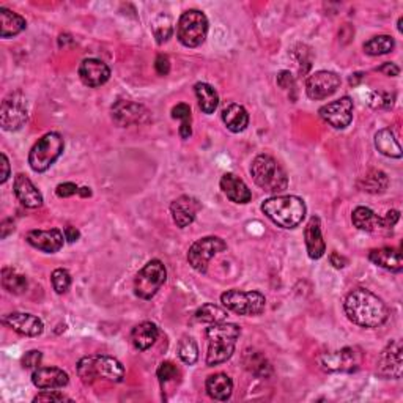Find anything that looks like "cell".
<instances>
[{
    "label": "cell",
    "instance_id": "obj_42",
    "mask_svg": "<svg viewBox=\"0 0 403 403\" xmlns=\"http://www.w3.org/2000/svg\"><path fill=\"white\" fill-rule=\"evenodd\" d=\"M51 282L55 293L63 295L68 292L69 287H72V274H69L67 270H63V268H59V270H55L52 273Z\"/></svg>",
    "mask_w": 403,
    "mask_h": 403
},
{
    "label": "cell",
    "instance_id": "obj_27",
    "mask_svg": "<svg viewBox=\"0 0 403 403\" xmlns=\"http://www.w3.org/2000/svg\"><path fill=\"white\" fill-rule=\"evenodd\" d=\"M205 389H207V394L213 400L227 402L233 392V381L229 375L215 373L207 378Z\"/></svg>",
    "mask_w": 403,
    "mask_h": 403
},
{
    "label": "cell",
    "instance_id": "obj_29",
    "mask_svg": "<svg viewBox=\"0 0 403 403\" xmlns=\"http://www.w3.org/2000/svg\"><path fill=\"white\" fill-rule=\"evenodd\" d=\"M243 365L247 372L256 375L257 378H270L273 375V367L270 364V361L266 359L263 353L256 350L244 351Z\"/></svg>",
    "mask_w": 403,
    "mask_h": 403
},
{
    "label": "cell",
    "instance_id": "obj_6",
    "mask_svg": "<svg viewBox=\"0 0 403 403\" xmlns=\"http://www.w3.org/2000/svg\"><path fill=\"white\" fill-rule=\"evenodd\" d=\"M63 150H65V140L59 132H47L38 142L32 147L29 153V164L33 172H46L49 167L55 164Z\"/></svg>",
    "mask_w": 403,
    "mask_h": 403
},
{
    "label": "cell",
    "instance_id": "obj_52",
    "mask_svg": "<svg viewBox=\"0 0 403 403\" xmlns=\"http://www.w3.org/2000/svg\"><path fill=\"white\" fill-rule=\"evenodd\" d=\"M63 235H65V239L68 243H74V242H77V239H79L81 233L76 227H73V225H67V227L63 229Z\"/></svg>",
    "mask_w": 403,
    "mask_h": 403
},
{
    "label": "cell",
    "instance_id": "obj_13",
    "mask_svg": "<svg viewBox=\"0 0 403 403\" xmlns=\"http://www.w3.org/2000/svg\"><path fill=\"white\" fill-rule=\"evenodd\" d=\"M353 110H355V104L351 98L342 96L341 100L324 104L318 114L334 130H345L353 122Z\"/></svg>",
    "mask_w": 403,
    "mask_h": 403
},
{
    "label": "cell",
    "instance_id": "obj_43",
    "mask_svg": "<svg viewBox=\"0 0 403 403\" xmlns=\"http://www.w3.org/2000/svg\"><path fill=\"white\" fill-rule=\"evenodd\" d=\"M157 375H158L159 383L164 386L166 383H169V381H172L178 377V369H176V365L174 363H169V361H166V363H162L158 367Z\"/></svg>",
    "mask_w": 403,
    "mask_h": 403
},
{
    "label": "cell",
    "instance_id": "obj_4",
    "mask_svg": "<svg viewBox=\"0 0 403 403\" xmlns=\"http://www.w3.org/2000/svg\"><path fill=\"white\" fill-rule=\"evenodd\" d=\"M77 375L84 385H93L98 380L120 383L125 378V367L118 359L110 356H86L77 363Z\"/></svg>",
    "mask_w": 403,
    "mask_h": 403
},
{
    "label": "cell",
    "instance_id": "obj_28",
    "mask_svg": "<svg viewBox=\"0 0 403 403\" xmlns=\"http://www.w3.org/2000/svg\"><path fill=\"white\" fill-rule=\"evenodd\" d=\"M159 329L154 323L152 322H144L134 327L131 331V342L136 346V350L145 351L154 345V342L158 341Z\"/></svg>",
    "mask_w": 403,
    "mask_h": 403
},
{
    "label": "cell",
    "instance_id": "obj_32",
    "mask_svg": "<svg viewBox=\"0 0 403 403\" xmlns=\"http://www.w3.org/2000/svg\"><path fill=\"white\" fill-rule=\"evenodd\" d=\"M375 148L387 158H394V159L402 158V148L399 140L395 139L394 132L389 128L380 130L377 134H375Z\"/></svg>",
    "mask_w": 403,
    "mask_h": 403
},
{
    "label": "cell",
    "instance_id": "obj_48",
    "mask_svg": "<svg viewBox=\"0 0 403 403\" xmlns=\"http://www.w3.org/2000/svg\"><path fill=\"white\" fill-rule=\"evenodd\" d=\"M154 69L159 76H167L171 73V60H169L167 55L159 54L157 60H154Z\"/></svg>",
    "mask_w": 403,
    "mask_h": 403
},
{
    "label": "cell",
    "instance_id": "obj_11",
    "mask_svg": "<svg viewBox=\"0 0 403 403\" xmlns=\"http://www.w3.org/2000/svg\"><path fill=\"white\" fill-rule=\"evenodd\" d=\"M361 363H363V353L356 346H345L339 351L323 353L318 356V364L324 372L329 373H353L359 369Z\"/></svg>",
    "mask_w": 403,
    "mask_h": 403
},
{
    "label": "cell",
    "instance_id": "obj_55",
    "mask_svg": "<svg viewBox=\"0 0 403 403\" xmlns=\"http://www.w3.org/2000/svg\"><path fill=\"white\" fill-rule=\"evenodd\" d=\"M13 230H15V224H13L11 219H5V221H2V225H0V238L5 239Z\"/></svg>",
    "mask_w": 403,
    "mask_h": 403
},
{
    "label": "cell",
    "instance_id": "obj_5",
    "mask_svg": "<svg viewBox=\"0 0 403 403\" xmlns=\"http://www.w3.org/2000/svg\"><path fill=\"white\" fill-rule=\"evenodd\" d=\"M251 175L256 185L265 193L279 194L288 188L287 172L270 154H259L252 161Z\"/></svg>",
    "mask_w": 403,
    "mask_h": 403
},
{
    "label": "cell",
    "instance_id": "obj_14",
    "mask_svg": "<svg viewBox=\"0 0 403 403\" xmlns=\"http://www.w3.org/2000/svg\"><path fill=\"white\" fill-rule=\"evenodd\" d=\"M341 76L332 72H327V69H322V72H317L307 77L306 93L310 100H327L328 96L336 93L337 89L341 87Z\"/></svg>",
    "mask_w": 403,
    "mask_h": 403
},
{
    "label": "cell",
    "instance_id": "obj_33",
    "mask_svg": "<svg viewBox=\"0 0 403 403\" xmlns=\"http://www.w3.org/2000/svg\"><path fill=\"white\" fill-rule=\"evenodd\" d=\"M194 91L197 100H199V108L202 109L203 114L211 115L215 114V110L219 106V95L217 91L210 86V84L199 82L194 86Z\"/></svg>",
    "mask_w": 403,
    "mask_h": 403
},
{
    "label": "cell",
    "instance_id": "obj_8",
    "mask_svg": "<svg viewBox=\"0 0 403 403\" xmlns=\"http://www.w3.org/2000/svg\"><path fill=\"white\" fill-rule=\"evenodd\" d=\"M167 280V270L161 260L153 259L140 270L134 279V293L140 300H152L154 298L161 287Z\"/></svg>",
    "mask_w": 403,
    "mask_h": 403
},
{
    "label": "cell",
    "instance_id": "obj_16",
    "mask_svg": "<svg viewBox=\"0 0 403 403\" xmlns=\"http://www.w3.org/2000/svg\"><path fill=\"white\" fill-rule=\"evenodd\" d=\"M403 372L402 342L391 341L386 348L380 353L377 363V375L386 380H399Z\"/></svg>",
    "mask_w": 403,
    "mask_h": 403
},
{
    "label": "cell",
    "instance_id": "obj_54",
    "mask_svg": "<svg viewBox=\"0 0 403 403\" xmlns=\"http://www.w3.org/2000/svg\"><path fill=\"white\" fill-rule=\"evenodd\" d=\"M329 261H331V265L337 268V270H341V268L346 266V263H348V260H346L345 257H342L341 254H337V252H332L331 256H329Z\"/></svg>",
    "mask_w": 403,
    "mask_h": 403
},
{
    "label": "cell",
    "instance_id": "obj_36",
    "mask_svg": "<svg viewBox=\"0 0 403 403\" xmlns=\"http://www.w3.org/2000/svg\"><path fill=\"white\" fill-rule=\"evenodd\" d=\"M229 310H225L222 307L216 306V304H203L202 307L197 309L195 312V320L205 323V324H215V323H222L227 320Z\"/></svg>",
    "mask_w": 403,
    "mask_h": 403
},
{
    "label": "cell",
    "instance_id": "obj_56",
    "mask_svg": "<svg viewBox=\"0 0 403 403\" xmlns=\"http://www.w3.org/2000/svg\"><path fill=\"white\" fill-rule=\"evenodd\" d=\"M67 43H69V45L74 43L73 38H72V35L62 33L60 37H59V46H60V47H67Z\"/></svg>",
    "mask_w": 403,
    "mask_h": 403
},
{
    "label": "cell",
    "instance_id": "obj_45",
    "mask_svg": "<svg viewBox=\"0 0 403 403\" xmlns=\"http://www.w3.org/2000/svg\"><path fill=\"white\" fill-rule=\"evenodd\" d=\"M394 104V95L389 93H373V100L370 101L372 108L378 109H391Z\"/></svg>",
    "mask_w": 403,
    "mask_h": 403
},
{
    "label": "cell",
    "instance_id": "obj_39",
    "mask_svg": "<svg viewBox=\"0 0 403 403\" xmlns=\"http://www.w3.org/2000/svg\"><path fill=\"white\" fill-rule=\"evenodd\" d=\"M176 353H178V358L185 363L186 365H194L199 359V346L193 337L185 336L181 337V341L176 346Z\"/></svg>",
    "mask_w": 403,
    "mask_h": 403
},
{
    "label": "cell",
    "instance_id": "obj_30",
    "mask_svg": "<svg viewBox=\"0 0 403 403\" xmlns=\"http://www.w3.org/2000/svg\"><path fill=\"white\" fill-rule=\"evenodd\" d=\"M222 122L232 132H243L249 125V114L242 104L232 103L222 110Z\"/></svg>",
    "mask_w": 403,
    "mask_h": 403
},
{
    "label": "cell",
    "instance_id": "obj_40",
    "mask_svg": "<svg viewBox=\"0 0 403 403\" xmlns=\"http://www.w3.org/2000/svg\"><path fill=\"white\" fill-rule=\"evenodd\" d=\"M292 55L295 57L296 63L300 67V74H307L312 68V62H314V52L307 45H296Z\"/></svg>",
    "mask_w": 403,
    "mask_h": 403
},
{
    "label": "cell",
    "instance_id": "obj_49",
    "mask_svg": "<svg viewBox=\"0 0 403 403\" xmlns=\"http://www.w3.org/2000/svg\"><path fill=\"white\" fill-rule=\"evenodd\" d=\"M278 86L284 90H290V89H295V77L290 72H280L278 74Z\"/></svg>",
    "mask_w": 403,
    "mask_h": 403
},
{
    "label": "cell",
    "instance_id": "obj_9",
    "mask_svg": "<svg viewBox=\"0 0 403 403\" xmlns=\"http://www.w3.org/2000/svg\"><path fill=\"white\" fill-rule=\"evenodd\" d=\"M222 306L237 315L256 317L263 314L266 298L260 292H243V290H227L221 295Z\"/></svg>",
    "mask_w": 403,
    "mask_h": 403
},
{
    "label": "cell",
    "instance_id": "obj_3",
    "mask_svg": "<svg viewBox=\"0 0 403 403\" xmlns=\"http://www.w3.org/2000/svg\"><path fill=\"white\" fill-rule=\"evenodd\" d=\"M242 336V328L235 323H215L207 329L208 353L207 365L215 367L227 363L235 353L237 341Z\"/></svg>",
    "mask_w": 403,
    "mask_h": 403
},
{
    "label": "cell",
    "instance_id": "obj_51",
    "mask_svg": "<svg viewBox=\"0 0 403 403\" xmlns=\"http://www.w3.org/2000/svg\"><path fill=\"white\" fill-rule=\"evenodd\" d=\"M385 219V224H386V227L387 230H391L395 224L399 222V219H400V211L397 210H391V211H387L386 216L383 217Z\"/></svg>",
    "mask_w": 403,
    "mask_h": 403
},
{
    "label": "cell",
    "instance_id": "obj_41",
    "mask_svg": "<svg viewBox=\"0 0 403 403\" xmlns=\"http://www.w3.org/2000/svg\"><path fill=\"white\" fill-rule=\"evenodd\" d=\"M153 33L154 38H157L158 45L166 43V41L172 37L174 27H172V19L167 15H159L157 19L153 21Z\"/></svg>",
    "mask_w": 403,
    "mask_h": 403
},
{
    "label": "cell",
    "instance_id": "obj_20",
    "mask_svg": "<svg viewBox=\"0 0 403 403\" xmlns=\"http://www.w3.org/2000/svg\"><path fill=\"white\" fill-rule=\"evenodd\" d=\"M32 383L41 391L62 389L69 383V377L65 370L59 369V367H38L32 373Z\"/></svg>",
    "mask_w": 403,
    "mask_h": 403
},
{
    "label": "cell",
    "instance_id": "obj_15",
    "mask_svg": "<svg viewBox=\"0 0 403 403\" xmlns=\"http://www.w3.org/2000/svg\"><path fill=\"white\" fill-rule=\"evenodd\" d=\"M112 120L120 128H126V126L132 125H142L150 120V112L145 106L128 101V100H118L110 109Z\"/></svg>",
    "mask_w": 403,
    "mask_h": 403
},
{
    "label": "cell",
    "instance_id": "obj_23",
    "mask_svg": "<svg viewBox=\"0 0 403 403\" xmlns=\"http://www.w3.org/2000/svg\"><path fill=\"white\" fill-rule=\"evenodd\" d=\"M13 191L18 200L24 205L25 208H40L43 205V195H41L37 186L27 178L24 174H18L15 176V185H13Z\"/></svg>",
    "mask_w": 403,
    "mask_h": 403
},
{
    "label": "cell",
    "instance_id": "obj_12",
    "mask_svg": "<svg viewBox=\"0 0 403 403\" xmlns=\"http://www.w3.org/2000/svg\"><path fill=\"white\" fill-rule=\"evenodd\" d=\"M227 249V244L219 237H205L197 239V242L189 247L188 261L197 273L205 274L208 270L210 260L217 254Z\"/></svg>",
    "mask_w": 403,
    "mask_h": 403
},
{
    "label": "cell",
    "instance_id": "obj_44",
    "mask_svg": "<svg viewBox=\"0 0 403 403\" xmlns=\"http://www.w3.org/2000/svg\"><path fill=\"white\" fill-rule=\"evenodd\" d=\"M41 359H43V353L41 351L38 350L27 351L23 359H21V365H23V369L25 370H37L41 365Z\"/></svg>",
    "mask_w": 403,
    "mask_h": 403
},
{
    "label": "cell",
    "instance_id": "obj_37",
    "mask_svg": "<svg viewBox=\"0 0 403 403\" xmlns=\"http://www.w3.org/2000/svg\"><path fill=\"white\" fill-rule=\"evenodd\" d=\"M172 118L181 122L178 130L181 139L186 140L193 136V112H191V108L186 103H180L175 106L172 109Z\"/></svg>",
    "mask_w": 403,
    "mask_h": 403
},
{
    "label": "cell",
    "instance_id": "obj_46",
    "mask_svg": "<svg viewBox=\"0 0 403 403\" xmlns=\"http://www.w3.org/2000/svg\"><path fill=\"white\" fill-rule=\"evenodd\" d=\"M55 194H57V197H60V199H68V197L79 194V186L74 185L72 181L60 183V185L55 188Z\"/></svg>",
    "mask_w": 403,
    "mask_h": 403
},
{
    "label": "cell",
    "instance_id": "obj_18",
    "mask_svg": "<svg viewBox=\"0 0 403 403\" xmlns=\"http://www.w3.org/2000/svg\"><path fill=\"white\" fill-rule=\"evenodd\" d=\"M25 242L41 252L55 254L63 247V243H65V235H63V232L59 229L30 230L25 235Z\"/></svg>",
    "mask_w": 403,
    "mask_h": 403
},
{
    "label": "cell",
    "instance_id": "obj_34",
    "mask_svg": "<svg viewBox=\"0 0 403 403\" xmlns=\"http://www.w3.org/2000/svg\"><path fill=\"white\" fill-rule=\"evenodd\" d=\"M2 285L11 295H23L27 292L29 282H27L25 276L16 271L15 268L5 266L2 270Z\"/></svg>",
    "mask_w": 403,
    "mask_h": 403
},
{
    "label": "cell",
    "instance_id": "obj_31",
    "mask_svg": "<svg viewBox=\"0 0 403 403\" xmlns=\"http://www.w3.org/2000/svg\"><path fill=\"white\" fill-rule=\"evenodd\" d=\"M25 19L5 6H0V37L11 38L25 30Z\"/></svg>",
    "mask_w": 403,
    "mask_h": 403
},
{
    "label": "cell",
    "instance_id": "obj_19",
    "mask_svg": "<svg viewBox=\"0 0 403 403\" xmlns=\"http://www.w3.org/2000/svg\"><path fill=\"white\" fill-rule=\"evenodd\" d=\"M79 77L84 86L101 87L110 79V68L98 59H86L79 65Z\"/></svg>",
    "mask_w": 403,
    "mask_h": 403
},
{
    "label": "cell",
    "instance_id": "obj_10",
    "mask_svg": "<svg viewBox=\"0 0 403 403\" xmlns=\"http://www.w3.org/2000/svg\"><path fill=\"white\" fill-rule=\"evenodd\" d=\"M29 120V103L23 91H11L6 95L0 108V126L4 131H19Z\"/></svg>",
    "mask_w": 403,
    "mask_h": 403
},
{
    "label": "cell",
    "instance_id": "obj_7",
    "mask_svg": "<svg viewBox=\"0 0 403 403\" xmlns=\"http://www.w3.org/2000/svg\"><path fill=\"white\" fill-rule=\"evenodd\" d=\"M208 33V18L199 10L183 13L176 24V38L186 47L200 46Z\"/></svg>",
    "mask_w": 403,
    "mask_h": 403
},
{
    "label": "cell",
    "instance_id": "obj_2",
    "mask_svg": "<svg viewBox=\"0 0 403 403\" xmlns=\"http://www.w3.org/2000/svg\"><path fill=\"white\" fill-rule=\"evenodd\" d=\"M263 215L280 229H296L306 217V203L298 195H276L261 203Z\"/></svg>",
    "mask_w": 403,
    "mask_h": 403
},
{
    "label": "cell",
    "instance_id": "obj_17",
    "mask_svg": "<svg viewBox=\"0 0 403 403\" xmlns=\"http://www.w3.org/2000/svg\"><path fill=\"white\" fill-rule=\"evenodd\" d=\"M4 323L15 332L25 337H38L43 334L45 324L41 318L25 312H11L4 317Z\"/></svg>",
    "mask_w": 403,
    "mask_h": 403
},
{
    "label": "cell",
    "instance_id": "obj_53",
    "mask_svg": "<svg viewBox=\"0 0 403 403\" xmlns=\"http://www.w3.org/2000/svg\"><path fill=\"white\" fill-rule=\"evenodd\" d=\"M0 161H2V175H0V183H5L10 176V161L6 158V154H0Z\"/></svg>",
    "mask_w": 403,
    "mask_h": 403
},
{
    "label": "cell",
    "instance_id": "obj_26",
    "mask_svg": "<svg viewBox=\"0 0 403 403\" xmlns=\"http://www.w3.org/2000/svg\"><path fill=\"white\" fill-rule=\"evenodd\" d=\"M369 260L373 265L383 268L386 271L400 273L403 270L402 252L395 249V247H380V249H373L369 254Z\"/></svg>",
    "mask_w": 403,
    "mask_h": 403
},
{
    "label": "cell",
    "instance_id": "obj_35",
    "mask_svg": "<svg viewBox=\"0 0 403 403\" xmlns=\"http://www.w3.org/2000/svg\"><path fill=\"white\" fill-rule=\"evenodd\" d=\"M358 186L369 194H383L389 186V178L385 172L370 171L359 180Z\"/></svg>",
    "mask_w": 403,
    "mask_h": 403
},
{
    "label": "cell",
    "instance_id": "obj_57",
    "mask_svg": "<svg viewBox=\"0 0 403 403\" xmlns=\"http://www.w3.org/2000/svg\"><path fill=\"white\" fill-rule=\"evenodd\" d=\"M364 74L363 73H356V74H351L350 77V86H358L359 81H363Z\"/></svg>",
    "mask_w": 403,
    "mask_h": 403
},
{
    "label": "cell",
    "instance_id": "obj_38",
    "mask_svg": "<svg viewBox=\"0 0 403 403\" xmlns=\"http://www.w3.org/2000/svg\"><path fill=\"white\" fill-rule=\"evenodd\" d=\"M395 41L389 35H378V37H373L369 41L364 43V52L367 55H372V57H377V55H385L389 54L394 49Z\"/></svg>",
    "mask_w": 403,
    "mask_h": 403
},
{
    "label": "cell",
    "instance_id": "obj_21",
    "mask_svg": "<svg viewBox=\"0 0 403 403\" xmlns=\"http://www.w3.org/2000/svg\"><path fill=\"white\" fill-rule=\"evenodd\" d=\"M200 210V203L194 197L181 195L171 203V213L176 227L185 229L194 222L197 211Z\"/></svg>",
    "mask_w": 403,
    "mask_h": 403
},
{
    "label": "cell",
    "instance_id": "obj_47",
    "mask_svg": "<svg viewBox=\"0 0 403 403\" xmlns=\"http://www.w3.org/2000/svg\"><path fill=\"white\" fill-rule=\"evenodd\" d=\"M63 400H69L65 395L54 391V389H46V391H41V394H38L37 397L33 399V402H63Z\"/></svg>",
    "mask_w": 403,
    "mask_h": 403
},
{
    "label": "cell",
    "instance_id": "obj_25",
    "mask_svg": "<svg viewBox=\"0 0 403 403\" xmlns=\"http://www.w3.org/2000/svg\"><path fill=\"white\" fill-rule=\"evenodd\" d=\"M219 185H221L222 193L227 195L232 202L249 203L252 200L251 189L247 188L246 183L242 178H238L235 174H224Z\"/></svg>",
    "mask_w": 403,
    "mask_h": 403
},
{
    "label": "cell",
    "instance_id": "obj_22",
    "mask_svg": "<svg viewBox=\"0 0 403 403\" xmlns=\"http://www.w3.org/2000/svg\"><path fill=\"white\" fill-rule=\"evenodd\" d=\"M304 242H306V249L309 257L312 260H318L327 252V244L322 235V222L320 217L312 216L304 227Z\"/></svg>",
    "mask_w": 403,
    "mask_h": 403
},
{
    "label": "cell",
    "instance_id": "obj_58",
    "mask_svg": "<svg viewBox=\"0 0 403 403\" xmlns=\"http://www.w3.org/2000/svg\"><path fill=\"white\" fill-rule=\"evenodd\" d=\"M79 195H81V197H90V195H91V189L87 188V186L79 188Z\"/></svg>",
    "mask_w": 403,
    "mask_h": 403
},
{
    "label": "cell",
    "instance_id": "obj_24",
    "mask_svg": "<svg viewBox=\"0 0 403 403\" xmlns=\"http://www.w3.org/2000/svg\"><path fill=\"white\" fill-rule=\"evenodd\" d=\"M351 222L358 230H364L370 233L389 232L385 224V219L380 217L373 210L367 207H358L353 210Z\"/></svg>",
    "mask_w": 403,
    "mask_h": 403
},
{
    "label": "cell",
    "instance_id": "obj_50",
    "mask_svg": "<svg viewBox=\"0 0 403 403\" xmlns=\"http://www.w3.org/2000/svg\"><path fill=\"white\" fill-rule=\"evenodd\" d=\"M375 72H378V73L389 76V77H397L400 74V68L392 62H386V63H383V65L375 69Z\"/></svg>",
    "mask_w": 403,
    "mask_h": 403
},
{
    "label": "cell",
    "instance_id": "obj_1",
    "mask_svg": "<svg viewBox=\"0 0 403 403\" xmlns=\"http://www.w3.org/2000/svg\"><path fill=\"white\" fill-rule=\"evenodd\" d=\"M344 310L348 320L361 328H378L389 315L383 300L367 288H355L346 295Z\"/></svg>",
    "mask_w": 403,
    "mask_h": 403
}]
</instances>
